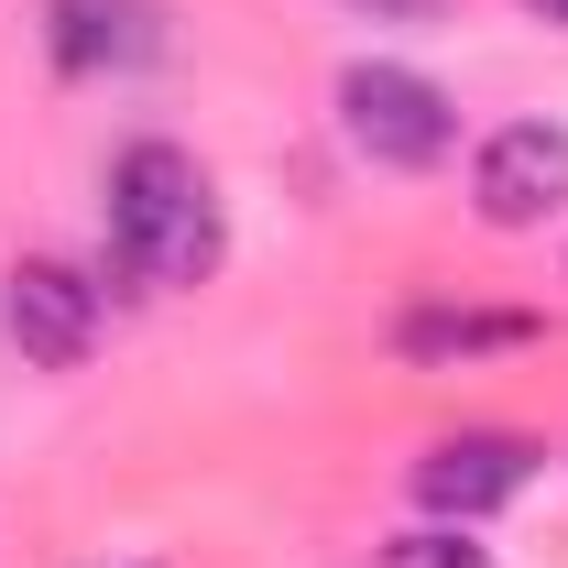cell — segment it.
Returning a JSON list of instances; mask_svg holds the SVG:
<instances>
[{
	"instance_id": "obj_1",
	"label": "cell",
	"mask_w": 568,
	"mask_h": 568,
	"mask_svg": "<svg viewBox=\"0 0 568 568\" xmlns=\"http://www.w3.org/2000/svg\"><path fill=\"white\" fill-rule=\"evenodd\" d=\"M99 241H110V274L142 295H186L230 263V209H219V175L186 142L142 132L110 153V186H99Z\"/></svg>"
},
{
	"instance_id": "obj_2",
	"label": "cell",
	"mask_w": 568,
	"mask_h": 568,
	"mask_svg": "<svg viewBox=\"0 0 568 568\" xmlns=\"http://www.w3.org/2000/svg\"><path fill=\"white\" fill-rule=\"evenodd\" d=\"M339 132L372 175H437L459 153V99L437 88L426 67H394V55H351L339 67Z\"/></svg>"
},
{
	"instance_id": "obj_3",
	"label": "cell",
	"mask_w": 568,
	"mask_h": 568,
	"mask_svg": "<svg viewBox=\"0 0 568 568\" xmlns=\"http://www.w3.org/2000/svg\"><path fill=\"white\" fill-rule=\"evenodd\" d=\"M536 470H547V437H525V426H448V437L416 448L405 493H416L426 525H481V514L536 493Z\"/></svg>"
},
{
	"instance_id": "obj_4",
	"label": "cell",
	"mask_w": 568,
	"mask_h": 568,
	"mask_svg": "<svg viewBox=\"0 0 568 568\" xmlns=\"http://www.w3.org/2000/svg\"><path fill=\"white\" fill-rule=\"evenodd\" d=\"M0 339L33 361V372H88V351L110 339V295L88 263H55V252H22L0 274Z\"/></svg>"
},
{
	"instance_id": "obj_5",
	"label": "cell",
	"mask_w": 568,
	"mask_h": 568,
	"mask_svg": "<svg viewBox=\"0 0 568 568\" xmlns=\"http://www.w3.org/2000/svg\"><path fill=\"white\" fill-rule=\"evenodd\" d=\"M470 219L503 230V241H525V230L568 219V121L525 110V121L481 132V153H470Z\"/></svg>"
},
{
	"instance_id": "obj_6",
	"label": "cell",
	"mask_w": 568,
	"mask_h": 568,
	"mask_svg": "<svg viewBox=\"0 0 568 568\" xmlns=\"http://www.w3.org/2000/svg\"><path fill=\"white\" fill-rule=\"evenodd\" d=\"M514 351H547V317H536V306L426 295V306L394 317V361H416V372H470V361H514Z\"/></svg>"
},
{
	"instance_id": "obj_7",
	"label": "cell",
	"mask_w": 568,
	"mask_h": 568,
	"mask_svg": "<svg viewBox=\"0 0 568 568\" xmlns=\"http://www.w3.org/2000/svg\"><path fill=\"white\" fill-rule=\"evenodd\" d=\"M142 55H164L153 0H55V67H67V77L142 67Z\"/></svg>"
},
{
	"instance_id": "obj_8",
	"label": "cell",
	"mask_w": 568,
	"mask_h": 568,
	"mask_svg": "<svg viewBox=\"0 0 568 568\" xmlns=\"http://www.w3.org/2000/svg\"><path fill=\"white\" fill-rule=\"evenodd\" d=\"M372 568H503L493 547H470V525H405V536H383Z\"/></svg>"
},
{
	"instance_id": "obj_9",
	"label": "cell",
	"mask_w": 568,
	"mask_h": 568,
	"mask_svg": "<svg viewBox=\"0 0 568 568\" xmlns=\"http://www.w3.org/2000/svg\"><path fill=\"white\" fill-rule=\"evenodd\" d=\"M351 11H361V22H405V33H437L459 0H351Z\"/></svg>"
},
{
	"instance_id": "obj_10",
	"label": "cell",
	"mask_w": 568,
	"mask_h": 568,
	"mask_svg": "<svg viewBox=\"0 0 568 568\" xmlns=\"http://www.w3.org/2000/svg\"><path fill=\"white\" fill-rule=\"evenodd\" d=\"M525 11H536V22H547V33H568V0H525Z\"/></svg>"
}]
</instances>
